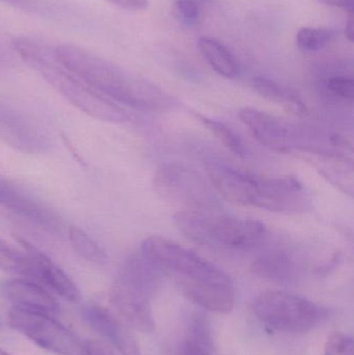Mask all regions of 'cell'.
Returning a JSON list of instances; mask_svg holds the SVG:
<instances>
[{
    "label": "cell",
    "mask_w": 354,
    "mask_h": 355,
    "mask_svg": "<svg viewBox=\"0 0 354 355\" xmlns=\"http://www.w3.org/2000/svg\"><path fill=\"white\" fill-rule=\"evenodd\" d=\"M153 184L162 200L180 207L181 211H214L218 208V198L204 178L182 162L161 164L156 171Z\"/></svg>",
    "instance_id": "52a82bcc"
},
{
    "label": "cell",
    "mask_w": 354,
    "mask_h": 355,
    "mask_svg": "<svg viewBox=\"0 0 354 355\" xmlns=\"http://www.w3.org/2000/svg\"><path fill=\"white\" fill-rule=\"evenodd\" d=\"M69 240L74 252L85 260L99 265L107 262L105 252L80 227L75 225L69 227Z\"/></svg>",
    "instance_id": "44dd1931"
},
{
    "label": "cell",
    "mask_w": 354,
    "mask_h": 355,
    "mask_svg": "<svg viewBox=\"0 0 354 355\" xmlns=\"http://www.w3.org/2000/svg\"><path fill=\"white\" fill-rule=\"evenodd\" d=\"M53 51L67 70L118 104L141 110H163L168 104V97L157 87L85 48L60 44Z\"/></svg>",
    "instance_id": "6da1fadb"
},
{
    "label": "cell",
    "mask_w": 354,
    "mask_h": 355,
    "mask_svg": "<svg viewBox=\"0 0 354 355\" xmlns=\"http://www.w3.org/2000/svg\"><path fill=\"white\" fill-rule=\"evenodd\" d=\"M162 271L141 252L125 261L116 285L151 300L159 288Z\"/></svg>",
    "instance_id": "4fadbf2b"
},
{
    "label": "cell",
    "mask_w": 354,
    "mask_h": 355,
    "mask_svg": "<svg viewBox=\"0 0 354 355\" xmlns=\"http://www.w3.org/2000/svg\"><path fill=\"white\" fill-rule=\"evenodd\" d=\"M0 269L6 272L24 275L31 279L35 277L33 264L28 257L12 250L1 239H0Z\"/></svg>",
    "instance_id": "603a6c76"
},
{
    "label": "cell",
    "mask_w": 354,
    "mask_h": 355,
    "mask_svg": "<svg viewBox=\"0 0 354 355\" xmlns=\"http://www.w3.org/2000/svg\"><path fill=\"white\" fill-rule=\"evenodd\" d=\"M328 92L343 100L353 101L354 97V83L351 77L333 76L326 83Z\"/></svg>",
    "instance_id": "83f0119b"
},
{
    "label": "cell",
    "mask_w": 354,
    "mask_h": 355,
    "mask_svg": "<svg viewBox=\"0 0 354 355\" xmlns=\"http://www.w3.org/2000/svg\"><path fill=\"white\" fill-rule=\"evenodd\" d=\"M0 206L23 218L52 232L60 231L62 223L55 213L23 191L12 182L0 177Z\"/></svg>",
    "instance_id": "8fae6325"
},
{
    "label": "cell",
    "mask_w": 354,
    "mask_h": 355,
    "mask_svg": "<svg viewBox=\"0 0 354 355\" xmlns=\"http://www.w3.org/2000/svg\"><path fill=\"white\" fill-rule=\"evenodd\" d=\"M344 35L347 40L353 42L354 39V16L353 10H348V18L346 20V25H345Z\"/></svg>",
    "instance_id": "836d02e7"
},
{
    "label": "cell",
    "mask_w": 354,
    "mask_h": 355,
    "mask_svg": "<svg viewBox=\"0 0 354 355\" xmlns=\"http://www.w3.org/2000/svg\"><path fill=\"white\" fill-rule=\"evenodd\" d=\"M8 320L12 329L43 349L57 355H87L85 344L50 314L14 306Z\"/></svg>",
    "instance_id": "ba28073f"
},
{
    "label": "cell",
    "mask_w": 354,
    "mask_h": 355,
    "mask_svg": "<svg viewBox=\"0 0 354 355\" xmlns=\"http://www.w3.org/2000/svg\"><path fill=\"white\" fill-rule=\"evenodd\" d=\"M0 355H10V354H8V352H4V350L0 349Z\"/></svg>",
    "instance_id": "e575fe53"
},
{
    "label": "cell",
    "mask_w": 354,
    "mask_h": 355,
    "mask_svg": "<svg viewBox=\"0 0 354 355\" xmlns=\"http://www.w3.org/2000/svg\"><path fill=\"white\" fill-rule=\"evenodd\" d=\"M180 355H214L201 349V348L195 346V344L185 340L180 347Z\"/></svg>",
    "instance_id": "1f68e13d"
},
{
    "label": "cell",
    "mask_w": 354,
    "mask_h": 355,
    "mask_svg": "<svg viewBox=\"0 0 354 355\" xmlns=\"http://www.w3.org/2000/svg\"><path fill=\"white\" fill-rule=\"evenodd\" d=\"M338 37V31L330 28L303 27L297 35V45L301 51L315 52L330 45Z\"/></svg>",
    "instance_id": "7402d4cb"
},
{
    "label": "cell",
    "mask_w": 354,
    "mask_h": 355,
    "mask_svg": "<svg viewBox=\"0 0 354 355\" xmlns=\"http://www.w3.org/2000/svg\"><path fill=\"white\" fill-rule=\"evenodd\" d=\"M189 300L205 310L229 314L236 304L234 286H220L206 283H177Z\"/></svg>",
    "instance_id": "2e32d148"
},
{
    "label": "cell",
    "mask_w": 354,
    "mask_h": 355,
    "mask_svg": "<svg viewBox=\"0 0 354 355\" xmlns=\"http://www.w3.org/2000/svg\"><path fill=\"white\" fill-rule=\"evenodd\" d=\"M186 340L209 354H214L215 352L211 324L203 314L197 313L193 315L189 323L188 337Z\"/></svg>",
    "instance_id": "cb8c5ba5"
},
{
    "label": "cell",
    "mask_w": 354,
    "mask_h": 355,
    "mask_svg": "<svg viewBox=\"0 0 354 355\" xmlns=\"http://www.w3.org/2000/svg\"><path fill=\"white\" fill-rule=\"evenodd\" d=\"M320 3L326 6H335V8H344V10H353L354 0H317Z\"/></svg>",
    "instance_id": "d6a6232c"
},
{
    "label": "cell",
    "mask_w": 354,
    "mask_h": 355,
    "mask_svg": "<svg viewBox=\"0 0 354 355\" xmlns=\"http://www.w3.org/2000/svg\"><path fill=\"white\" fill-rule=\"evenodd\" d=\"M207 173L216 191L235 204L285 214L305 212L311 206L305 187L294 177L258 176L213 162Z\"/></svg>",
    "instance_id": "7a4b0ae2"
},
{
    "label": "cell",
    "mask_w": 354,
    "mask_h": 355,
    "mask_svg": "<svg viewBox=\"0 0 354 355\" xmlns=\"http://www.w3.org/2000/svg\"><path fill=\"white\" fill-rule=\"evenodd\" d=\"M3 295L16 308L53 314L58 310L55 298L39 284L26 279H12L1 286Z\"/></svg>",
    "instance_id": "9a60e30c"
},
{
    "label": "cell",
    "mask_w": 354,
    "mask_h": 355,
    "mask_svg": "<svg viewBox=\"0 0 354 355\" xmlns=\"http://www.w3.org/2000/svg\"><path fill=\"white\" fill-rule=\"evenodd\" d=\"M110 302L129 327L141 333L155 331V319L148 298L116 285L110 293Z\"/></svg>",
    "instance_id": "5bb4252c"
},
{
    "label": "cell",
    "mask_w": 354,
    "mask_h": 355,
    "mask_svg": "<svg viewBox=\"0 0 354 355\" xmlns=\"http://www.w3.org/2000/svg\"><path fill=\"white\" fill-rule=\"evenodd\" d=\"M239 119L264 147L276 152L303 149L306 135L289 123L254 107L239 110Z\"/></svg>",
    "instance_id": "9c48e42d"
},
{
    "label": "cell",
    "mask_w": 354,
    "mask_h": 355,
    "mask_svg": "<svg viewBox=\"0 0 354 355\" xmlns=\"http://www.w3.org/2000/svg\"><path fill=\"white\" fill-rule=\"evenodd\" d=\"M15 238L24 248L26 256L33 264L35 279L45 284L69 302H78L80 300L81 294L78 287L47 254L23 238L18 236H15Z\"/></svg>",
    "instance_id": "7c38bea8"
},
{
    "label": "cell",
    "mask_w": 354,
    "mask_h": 355,
    "mask_svg": "<svg viewBox=\"0 0 354 355\" xmlns=\"http://www.w3.org/2000/svg\"><path fill=\"white\" fill-rule=\"evenodd\" d=\"M251 269L263 279L289 283L297 277V263L290 250L276 246L262 252L254 261Z\"/></svg>",
    "instance_id": "e0dca14e"
},
{
    "label": "cell",
    "mask_w": 354,
    "mask_h": 355,
    "mask_svg": "<svg viewBox=\"0 0 354 355\" xmlns=\"http://www.w3.org/2000/svg\"><path fill=\"white\" fill-rule=\"evenodd\" d=\"M174 15L181 24L186 27L193 26L199 21V6L195 0H176Z\"/></svg>",
    "instance_id": "4316f807"
},
{
    "label": "cell",
    "mask_w": 354,
    "mask_h": 355,
    "mask_svg": "<svg viewBox=\"0 0 354 355\" xmlns=\"http://www.w3.org/2000/svg\"><path fill=\"white\" fill-rule=\"evenodd\" d=\"M0 139L23 153H42L50 147L49 135L37 120L6 104H0Z\"/></svg>",
    "instance_id": "30bf717a"
},
{
    "label": "cell",
    "mask_w": 354,
    "mask_h": 355,
    "mask_svg": "<svg viewBox=\"0 0 354 355\" xmlns=\"http://www.w3.org/2000/svg\"><path fill=\"white\" fill-rule=\"evenodd\" d=\"M200 51L212 69L224 78L238 76V64L232 52L218 40L204 37L199 40Z\"/></svg>",
    "instance_id": "d6986e66"
},
{
    "label": "cell",
    "mask_w": 354,
    "mask_h": 355,
    "mask_svg": "<svg viewBox=\"0 0 354 355\" xmlns=\"http://www.w3.org/2000/svg\"><path fill=\"white\" fill-rule=\"evenodd\" d=\"M108 340L118 348L121 355H141L134 335L124 323L120 322Z\"/></svg>",
    "instance_id": "d4e9b609"
},
{
    "label": "cell",
    "mask_w": 354,
    "mask_h": 355,
    "mask_svg": "<svg viewBox=\"0 0 354 355\" xmlns=\"http://www.w3.org/2000/svg\"><path fill=\"white\" fill-rule=\"evenodd\" d=\"M257 318L270 329L303 334L328 321L330 311L313 302L284 291H265L253 302Z\"/></svg>",
    "instance_id": "8992f818"
},
{
    "label": "cell",
    "mask_w": 354,
    "mask_h": 355,
    "mask_svg": "<svg viewBox=\"0 0 354 355\" xmlns=\"http://www.w3.org/2000/svg\"><path fill=\"white\" fill-rule=\"evenodd\" d=\"M8 6H15V8H21V10H31L37 12L41 10L47 8V3L45 0H0Z\"/></svg>",
    "instance_id": "f1b7e54d"
},
{
    "label": "cell",
    "mask_w": 354,
    "mask_h": 355,
    "mask_svg": "<svg viewBox=\"0 0 354 355\" xmlns=\"http://www.w3.org/2000/svg\"><path fill=\"white\" fill-rule=\"evenodd\" d=\"M17 53L25 64L37 71L67 101L91 118L109 123H123L128 114L120 104L83 83L58 62L53 49L39 41L20 37L14 42Z\"/></svg>",
    "instance_id": "3957f363"
},
{
    "label": "cell",
    "mask_w": 354,
    "mask_h": 355,
    "mask_svg": "<svg viewBox=\"0 0 354 355\" xmlns=\"http://www.w3.org/2000/svg\"><path fill=\"white\" fill-rule=\"evenodd\" d=\"M353 349V337L335 331L326 339L324 355H354Z\"/></svg>",
    "instance_id": "484cf974"
},
{
    "label": "cell",
    "mask_w": 354,
    "mask_h": 355,
    "mask_svg": "<svg viewBox=\"0 0 354 355\" xmlns=\"http://www.w3.org/2000/svg\"><path fill=\"white\" fill-rule=\"evenodd\" d=\"M106 1L130 12H143L149 6V0H106Z\"/></svg>",
    "instance_id": "f546056e"
},
{
    "label": "cell",
    "mask_w": 354,
    "mask_h": 355,
    "mask_svg": "<svg viewBox=\"0 0 354 355\" xmlns=\"http://www.w3.org/2000/svg\"><path fill=\"white\" fill-rule=\"evenodd\" d=\"M87 355H114V352L103 342L89 340L85 343Z\"/></svg>",
    "instance_id": "4dcf8cb0"
},
{
    "label": "cell",
    "mask_w": 354,
    "mask_h": 355,
    "mask_svg": "<svg viewBox=\"0 0 354 355\" xmlns=\"http://www.w3.org/2000/svg\"><path fill=\"white\" fill-rule=\"evenodd\" d=\"M174 223L189 240L211 250L249 252L261 248L268 230L261 221L236 218L215 211H178Z\"/></svg>",
    "instance_id": "277c9868"
},
{
    "label": "cell",
    "mask_w": 354,
    "mask_h": 355,
    "mask_svg": "<svg viewBox=\"0 0 354 355\" xmlns=\"http://www.w3.org/2000/svg\"><path fill=\"white\" fill-rule=\"evenodd\" d=\"M253 87L262 97L281 104L283 107L297 116H303L307 114L306 104L303 103L299 94L274 79L268 77H256L253 81Z\"/></svg>",
    "instance_id": "ac0fdd59"
},
{
    "label": "cell",
    "mask_w": 354,
    "mask_h": 355,
    "mask_svg": "<svg viewBox=\"0 0 354 355\" xmlns=\"http://www.w3.org/2000/svg\"><path fill=\"white\" fill-rule=\"evenodd\" d=\"M141 252L162 272L174 275L177 283L234 286L222 269L174 240L151 236L143 240Z\"/></svg>",
    "instance_id": "5b68a950"
},
{
    "label": "cell",
    "mask_w": 354,
    "mask_h": 355,
    "mask_svg": "<svg viewBox=\"0 0 354 355\" xmlns=\"http://www.w3.org/2000/svg\"><path fill=\"white\" fill-rule=\"evenodd\" d=\"M195 116L231 153L240 158H245L247 156V150L245 148V143L230 127L227 126L220 121L202 116L200 114H195Z\"/></svg>",
    "instance_id": "ffe728a7"
}]
</instances>
